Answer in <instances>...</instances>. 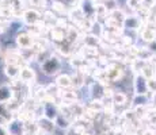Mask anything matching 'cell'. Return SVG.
I'll return each instance as SVG.
<instances>
[{
	"mask_svg": "<svg viewBox=\"0 0 156 135\" xmlns=\"http://www.w3.org/2000/svg\"><path fill=\"white\" fill-rule=\"evenodd\" d=\"M15 42H16V46L20 50H31L35 43V38L25 29V30H19L15 34Z\"/></svg>",
	"mask_w": 156,
	"mask_h": 135,
	"instance_id": "cell-1",
	"label": "cell"
},
{
	"mask_svg": "<svg viewBox=\"0 0 156 135\" xmlns=\"http://www.w3.org/2000/svg\"><path fill=\"white\" fill-rule=\"evenodd\" d=\"M61 66H62L61 59H60L57 56H53L52 54V56L41 65V70H42V73L46 74V76H56V74L60 72Z\"/></svg>",
	"mask_w": 156,
	"mask_h": 135,
	"instance_id": "cell-2",
	"label": "cell"
},
{
	"mask_svg": "<svg viewBox=\"0 0 156 135\" xmlns=\"http://www.w3.org/2000/svg\"><path fill=\"white\" fill-rule=\"evenodd\" d=\"M22 20H23V23L27 26L40 25L44 20V16H42V14L38 10H35V8H26V10L23 11Z\"/></svg>",
	"mask_w": 156,
	"mask_h": 135,
	"instance_id": "cell-3",
	"label": "cell"
},
{
	"mask_svg": "<svg viewBox=\"0 0 156 135\" xmlns=\"http://www.w3.org/2000/svg\"><path fill=\"white\" fill-rule=\"evenodd\" d=\"M41 106H42V116H45L49 120L55 122L57 116L61 113L57 107V103H55L53 100H45L44 103H41Z\"/></svg>",
	"mask_w": 156,
	"mask_h": 135,
	"instance_id": "cell-4",
	"label": "cell"
},
{
	"mask_svg": "<svg viewBox=\"0 0 156 135\" xmlns=\"http://www.w3.org/2000/svg\"><path fill=\"white\" fill-rule=\"evenodd\" d=\"M7 130L10 135H26V124L20 118H15L7 123Z\"/></svg>",
	"mask_w": 156,
	"mask_h": 135,
	"instance_id": "cell-5",
	"label": "cell"
},
{
	"mask_svg": "<svg viewBox=\"0 0 156 135\" xmlns=\"http://www.w3.org/2000/svg\"><path fill=\"white\" fill-rule=\"evenodd\" d=\"M12 99H15L14 93V88L12 85H8V84H2L0 85V103H10Z\"/></svg>",
	"mask_w": 156,
	"mask_h": 135,
	"instance_id": "cell-6",
	"label": "cell"
},
{
	"mask_svg": "<svg viewBox=\"0 0 156 135\" xmlns=\"http://www.w3.org/2000/svg\"><path fill=\"white\" fill-rule=\"evenodd\" d=\"M19 80L23 84H33L35 81V72L33 68L30 66H22L20 68V73H19Z\"/></svg>",
	"mask_w": 156,
	"mask_h": 135,
	"instance_id": "cell-7",
	"label": "cell"
},
{
	"mask_svg": "<svg viewBox=\"0 0 156 135\" xmlns=\"http://www.w3.org/2000/svg\"><path fill=\"white\" fill-rule=\"evenodd\" d=\"M134 89H136L137 95H145L147 92L149 91L148 89V80L143 76H136L134 79Z\"/></svg>",
	"mask_w": 156,
	"mask_h": 135,
	"instance_id": "cell-8",
	"label": "cell"
},
{
	"mask_svg": "<svg viewBox=\"0 0 156 135\" xmlns=\"http://www.w3.org/2000/svg\"><path fill=\"white\" fill-rule=\"evenodd\" d=\"M56 85L58 86L60 89H62V91L71 88L72 86V77L69 74H65V73L60 74V76L56 79Z\"/></svg>",
	"mask_w": 156,
	"mask_h": 135,
	"instance_id": "cell-9",
	"label": "cell"
},
{
	"mask_svg": "<svg viewBox=\"0 0 156 135\" xmlns=\"http://www.w3.org/2000/svg\"><path fill=\"white\" fill-rule=\"evenodd\" d=\"M19 73H20V66H18V65H12V64H5L4 74L10 80L19 79Z\"/></svg>",
	"mask_w": 156,
	"mask_h": 135,
	"instance_id": "cell-10",
	"label": "cell"
},
{
	"mask_svg": "<svg viewBox=\"0 0 156 135\" xmlns=\"http://www.w3.org/2000/svg\"><path fill=\"white\" fill-rule=\"evenodd\" d=\"M109 19L113 20V22H115L117 25H119V26L124 27V22H125V19H126V15L122 12V10L117 8V10H114V11H112V12H110Z\"/></svg>",
	"mask_w": 156,
	"mask_h": 135,
	"instance_id": "cell-11",
	"label": "cell"
},
{
	"mask_svg": "<svg viewBox=\"0 0 156 135\" xmlns=\"http://www.w3.org/2000/svg\"><path fill=\"white\" fill-rule=\"evenodd\" d=\"M0 116H2V118L4 119L7 123H10L15 118V113L10 110V108H8L7 104L0 103Z\"/></svg>",
	"mask_w": 156,
	"mask_h": 135,
	"instance_id": "cell-12",
	"label": "cell"
},
{
	"mask_svg": "<svg viewBox=\"0 0 156 135\" xmlns=\"http://www.w3.org/2000/svg\"><path fill=\"white\" fill-rule=\"evenodd\" d=\"M55 124L57 127L62 128V130H68V128L72 127L71 120H68V116H65L64 113H60V115L57 116V119L55 120Z\"/></svg>",
	"mask_w": 156,
	"mask_h": 135,
	"instance_id": "cell-13",
	"label": "cell"
},
{
	"mask_svg": "<svg viewBox=\"0 0 156 135\" xmlns=\"http://www.w3.org/2000/svg\"><path fill=\"white\" fill-rule=\"evenodd\" d=\"M141 38L145 42L154 43V42H156V31L154 29H151V27H145L141 31Z\"/></svg>",
	"mask_w": 156,
	"mask_h": 135,
	"instance_id": "cell-14",
	"label": "cell"
},
{
	"mask_svg": "<svg viewBox=\"0 0 156 135\" xmlns=\"http://www.w3.org/2000/svg\"><path fill=\"white\" fill-rule=\"evenodd\" d=\"M141 26V20H140V18L137 16H126V19H125L124 22V27L125 29H139V27Z\"/></svg>",
	"mask_w": 156,
	"mask_h": 135,
	"instance_id": "cell-15",
	"label": "cell"
},
{
	"mask_svg": "<svg viewBox=\"0 0 156 135\" xmlns=\"http://www.w3.org/2000/svg\"><path fill=\"white\" fill-rule=\"evenodd\" d=\"M84 84H86V77H84V74H82L80 72H76V74L72 76V85H73L75 88H80V86H83Z\"/></svg>",
	"mask_w": 156,
	"mask_h": 135,
	"instance_id": "cell-16",
	"label": "cell"
},
{
	"mask_svg": "<svg viewBox=\"0 0 156 135\" xmlns=\"http://www.w3.org/2000/svg\"><path fill=\"white\" fill-rule=\"evenodd\" d=\"M155 68L152 65H144L143 69H141V74L145 77L147 80H152L155 79Z\"/></svg>",
	"mask_w": 156,
	"mask_h": 135,
	"instance_id": "cell-17",
	"label": "cell"
},
{
	"mask_svg": "<svg viewBox=\"0 0 156 135\" xmlns=\"http://www.w3.org/2000/svg\"><path fill=\"white\" fill-rule=\"evenodd\" d=\"M113 103L117 106H122V104L126 103V95L121 93V92H114L113 93Z\"/></svg>",
	"mask_w": 156,
	"mask_h": 135,
	"instance_id": "cell-18",
	"label": "cell"
},
{
	"mask_svg": "<svg viewBox=\"0 0 156 135\" xmlns=\"http://www.w3.org/2000/svg\"><path fill=\"white\" fill-rule=\"evenodd\" d=\"M29 3L33 5V8H35V10L46 7V0H29Z\"/></svg>",
	"mask_w": 156,
	"mask_h": 135,
	"instance_id": "cell-19",
	"label": "cell"
},
{
	"mask_svg": "<svg viewBox=\"0 0 156 135\" xmlns=\"http://www.w3.org/2000/svg\"><path fill=\"white\" fill-rule=\"evenodd\" d=\"M140 2H141V7H147L148 10H151L156 4V0H140Z\"/></svg>",
	"mask_w": 156,
	"mask_h": 135,
	"instance_id": "cell-20",
	"label": "cell"
},
{
	"mask_svg": "<svg viewBox=\"0 0 156 135\" xmlns=\"http://www.w3.org/2000/svg\"><path fill=\"white\" fill-rule=\"evenodd\" d=\"M0 135H10L7 130V126H0Z\"/></svg>",
	"mask_w": 156,
	"mask_h": 135,
	"instance_id": "cell-21",
	"label": "cell"
},
{
	"mask_svg": "<svg viewBox=\"0 0 156 135\" xmlns=\"http://www.w3.org/2000/svg\"><path fill=\"white\" fill-rule=\"evenodd\" d=\"M0 126H7V122H5L2 116H0Z\"/></svg>",
	"mask_w": 156,
	"mask_h": 135,
	"instance_id": "cell-22",
	"label": "cell"
},
{
	"mask_svg": "<svg viewBox=\"0 0 156 135\" xmlns=\"http://www.w3.org/2000/svg\"><path fill=\"white\" fill-rule=\"evenodd\" d=\"M144 134H145V135H154V131H151V130H147Z\"/></svg>",
	"mask_w": 156,
	"mask_h": 135,
	"instance_id": "cell-23",
	"label": "cell"
},
{
	"mask_svg": "<svg viewBox=\"0 0 156 135\" xmlns=\"http://www.w3.org/2000/svg\"><path fill=\"white\" fill-rule=\"evenodd\" d=\"M80 135H90L88 133H83V134H80Z\"/></svg>",
	"mask_w": 156,
	"mask_h": 135,
	"instance_id": "cell-24",
	"label": "cell"
},
{
	"mask_svg": "<svg viewBox=\"0 0 156 135\" xmlns=\"http://www.w3.org/2000/svg\"><path fill=\"white\" fill-rule=\"evenodd\" d=\"M103 2H107V0H103Z\"/></svg>",
	"mask_w": 156,
	"mask_h": 135,
	"instance_id": "cell-25",
	"label": "cell"
}]
</instances>
